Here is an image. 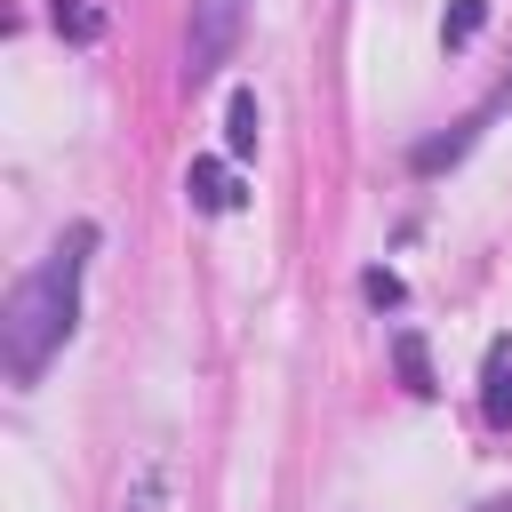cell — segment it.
<instances>
[{"mask_svg": "<svg viewBox=\"0 0 512 512\" xmlns=\"http://www.w3.org/2000/svg\"><path fill=\"white\" fill-rule=\"evenodd\" d=\"M88 248H96V224H64L56 248L8 288V304H0V368H8V384H40V368H48V360L64 352V336L80 328Z\"/></svg>", "mask_w": 512, "mask_h": 512, "instance_id": "1", "label": "cell"}, {"mask_svg": "<svg viewBox=\"0 0 512 512\" xmlns=\"http://www.w3.org/2000/svg\"><path fill=\"white\" fill-rule=\"evenodd\" d=\"M232 32H240V0H200V16H192V48H184V80H192V88L224 64Z\"/></svg>", "mask_w": 512, "mask_h": 512, "instance_id": "2", "label": "cell"}, {"mask_svg": "<svg viewBox=\"0 0 512 512\" xmlns=\"http://www.w3.org/2000/svg\"><path fill=\"white\" fill-rule=\"evenodd\" d=\"M184 200H192L200 216H232V208H240V168L216 160V152H200V160L184 168Z\"/></svg>", "mask_w": 512, "mask_h": 512, "instance_id": "3", "label": "cell"}, {"mask_svg": "<svg viewBox=\"0 0 512 512\" xmlns=\"http://www.w3.org/2000/svg\"><path fill=\"white\" fill-rule=\"evenodd\" d=\"M480 416L496 432L512 424V336H488V352H480Z\"/></svg>", "mask_w": 512, "mask_h": 512, "instance_id": "4", "label": "cell"}, {"mask_svg": "<svg viewBox=\"0 0 512 512\" xmlns=\"http://www.w3.org/2000/svg\"><path fill=\"white\" fill-rule=\"evenodd\" d=\"M256 144H264L256 88H232V104H224V160H256Z\"/></svg>", "mask_w": 512, "mask_h": 512, "instance_id": "5", "label": "cell"}, {"mask_svg": "<svg viewBox=\"0 0 512 512\" xmlns=\"http://www.w3.org/2000/svg\"><path fill=\"white\" fill-rule=\"evenodd\" d=\"M472 128H480V120H456L448 136H424V144H416V176H440L448 160H464V144H472Z\"/></svg>", "mask_w": 512, "mask_h": 512, "instance_id": "6", "label": "cell"}, {"mask_svg": "<svg viewBox=\"0 0 512 512\" xmlns=\"http://www.w3.org/2000/svg\"><path fill=\"white\" fill-rule=\"evenodd\" d=\"M56 32H64L72 48H88V40L104 32V0H56Z\"/></svg>", "mask_w": 512, "mask_h": 512, "instance_id": "7", "label": "cell"}, {"mask_svg": "<svg viewBox=\"0 0 512 512\" xmlns=\"http://www.w3.org/2000/svg\"><path fill=\"white\" fill-rule=\"evenodd\" d=\"M392 360H400V384L424 400V392H432V360H424V336H408V328H400V336H392Z\"/></svg>", "mask_w": 512, "mask_h": 512, "instance_id": "8", "label": "cell"}, {"mask_svg": "<svg viewBox=\"0 0 512 512\" xmlns=\"http://www.w3.org/2000/svg\"><path fill=\"white\" fill-rule=\"evenodd\" d=\"M480 24H488V0H448L440 40H448V48H472V40H480Z\"/></svg>", "mask_w": 512, "mask_h": 512, "instance_id": "9", "label": "cell"}, {"mask_svg": "<svg viewBox=\"0 0 512 512\" xmlns=\"http://www.w3.org/2000/svg\"><path fill=\"white\" fill-rule=\"evenodd\" d=\"M128 512H160V456L136 472V496H128Z\"/></svg>", "mask_w": 512, "mask_h": 512, "instance_id": "10", "label": "cell"}, {"mask_svg": "<svg viewBox=\"0 0 512 512\" xmlns=\"http://www.w3.org/2000/svg\"><path fill=\"white\" fill-rule=\"evenodd\" d=\"M360 288H368V304H400V272H368Z\"/></svg>", "mask_w": 512, "mask_h": 512, "instance_id": "11", "label": "cell"}, {"mask_svg": "<svg viewBox=\"0 0 512 512\" xmlns=\"http://www.w3.org/2000/svg\"><path fill=\"white\" fill-rule=\"evenodd\" d=\"M480 512H512V504H480Z\"/></svg>", "mask_w": 512, "mask_h": 512, "instance_id": "12", "label": "cell"}]
</instances>
